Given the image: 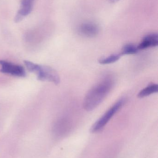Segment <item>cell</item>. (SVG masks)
Wrapping results in <instances>:
<instances>
[{
  "mask_svg": "<svg viewBox=\"0 0 158 158\" xmlns=\"http://www.w3.org/2000/svg\"><path fill=\"white\" fill-rule=\"evenodd\" d=\"M114 85L113 79L106 77L92 87L84 98L83 108L87 111H92L99 106L106 97Z\"/></svg>",
  "mask_w": 158,
  "mask_h": 158,
  "instance_id": "1",
  "label": "cell"
},
{
  "mask_svg": "<svg viewBox=\"0 0 158 158\" xmlns=\"http://www.w3.org/2000/svg\"><path fill=\"white\" fill-rule=\"evenodd\" d=\"M24 64L30 72L37 74V79L41 81H48L58 85L60 83L59 75L55 69L48 66L39 65L30 61L25 60Z\"/></svg>",
  "mask_w": 158,
  "mask_h": 158,
  "instance_id": "2",
  "label": "cell"
},
{
  "mask_svg": "<svg viewBox=\"0 0 158 158\" xmlns=\"http://www.w3.org/2000/svg\"><path fill=\"white\" fill-rule=\"evenodd\" d=\"M125 102V99L122 98L115 103L94 124L91 129L92 133L97 132L101 131L111 118L122 107Z\"/></svg>",
  "mask_w": 158,
  "mask_h": 158,
  "instance_id": "3",
  "label": "cell"
},
{
  "mask_svg": "<svg viewBox=\"0 0 158 158\" xmlns=\"http://www.w3.org/2000/svg\"><path fill=\"white\" fill-rule=\"evenodd\" d=\"M0 66H2L0 69L1 73L19 77H24L27 76L25 69L21 66L2 60H0Z\"/></svg>",
  "mask_w": 158,
  "mask_h": 158,
  "instance_id": "4",
  "label": "cell"
},
{
  "mask_svg": "<svg viewBox=\"0 0 158 158\" xmlns=\"http://www.w3.org/2000/svg\"><path fill=\"white\" fill-rule=\"evenodd\" d=\"M79 33L84 37L92 38L96 36L99 32L98 26L92 22H85L81 24L78 29Z\"/></svg>",
  "mask_w": 158,
  "mask_h": 158,
  "instance_id": "5",
  "label": "cell"
},
{
  "mask_svg": "<svg viewBox=\"0 0 158 158\" xmlns=\"http://www.w3.org/2000/svg\"><path fill=\"white\" fill-rule=\"evenodd\" d=\"M33 1L34 0H22L20 9L15 18L16 22L21 21L24 17L31 13L32 10Z\"/></svg>",
  "mask_w": 158,
  "mask_h": 158,
  "instance_id": "6",
  "label": "cell"
},
{
  "mask_svg": "<svg viewBox=\"0 0 158 158\" xmlns=\"http://www.w3.org/2000/svg\"><path fill=\"white\" fill-rule=\"evenodd\" d=\"M158 44V36L156 33H151L146 36L137 46L138 50H142L156 47Z\"/></svg>",
  "mask_w": 158,
  "mask_h": 158,
  "instance_id": "7",
  "label": "cell"
},
{
  "mask_svg": "<svg viewBox=\"0 0 158 158\" xmlns=\"http://www.w3.org/2000/svg\"><path fill=\"white\" fill-rule=\"evenodd\" d=\"M158 91V85L156 84H152L141 90L138 94V97L140 98H143L152 94L157 93Z\"/></svg>",
  "mask_w": 158,
  "mask_h": 158,
  "instance_id": "8",
  "label": "cell"
},
{
  "mask_svg": "<svg viewBox=\"0 0 158 158\" xmlns=\"http://www.w3.org/2000/svg\"><path fill=\"white\" fill-rule=\"evenodd\" d=\"M121 54H113L107 57H102L98 60V62L101 64H113L117 61L121 57Z\"/></svg>",
  "mask_w": 158,
  "mask_h": 158,
  "instance_id": "9",
  "label": "cell"
},
{
  "mask_svg": "<svg viewBox=\"0 0 158 158\" xmlns=\"http://www.w3.org/2000/svg\"><path fill=\"white\" fill-rule=\"evenodd\" d=\"M138 48L133 44H127L124 45L122 50L121 55H132L137 53L138 52Z\"/></svg>",
  "mask_w": 158,
  "mask_h": 158,
  "instance_id": "10",
  "label": "cell"
},
{
  "mask_svg": "<svg viewBox=\"0 0 158 158\" xmlns=\"http://www.w3.org/2000/svg\"><path fill=\"white\" fill-rule=\"evenodd\" d=\"M109 1L111 2H116L117 1H118V0H109Z\"/></svg>",
  "mask_w": 158,
  "mask_h": 158,
  "instance_id": "11",
  "label": "cell"
}]
</instances>
